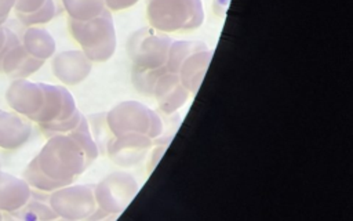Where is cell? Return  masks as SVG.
I'll return each instance as SVG.
<instances>
[{
  "instance_id": "23",
  "label": "cell",
  "mask_w": 353,
  "mask_h": 221,
  "mask_svg": "<svg viewBox=\"0 0 353 221\" xmlns=\"http://www.w3.org/2000/svg\"><path fill=\"white\" fill-rule=\"evenodd\" d=\"M139 0H105V8L112 11H123L135 6Z\"/></svg>"
},
{
  "instance_id": "21",
  "label": "cell",
  "mask_w": 353,
  "mask_h": 221,
  "mask_svg": "<svg viewBox=\"0 0 353 221\" xmlns=\"http://www.w3.org/2000/svg\"><path fill=\"white\" fill-rule=\"evenodd\" d=\"M47 0H14L15 14H33L46 6Z\"/></svg>"
},
{
  "instance_id": "24",
  "label": "cell",
  "mask_w": 353,
  "mask_h": 221,
  "mask_svg": "<svg viewBox=\"0 0 353 221\" xmlns=\"http://www.w3.org/2000/svg\"><path fill=\"white\" fill-rule=\"evenodd\" d=\"M14 10V0H0V26L4 25L10 12Z\"/></svg>"
},
{
  "instance_id": "1",
  "label": "cell",
  "mask_w": 353,
  "mask_h": 221,
  "mask_svg": "<svg viewBox=\"0 0 353 221\" xmlns=\"http://www.w3.org/2000/svg\"><path fill=\"white\" fill-rule=\"evenodd\" d=\"M99 156V146L83 115L79 124L65 134L50 135L40 152L29 162L23 180L32 189L50 193L73 184Z\"/></svg>"
},
{
  "instance_id": "18",
  "label": "cell",
  "mask_w": 353,
  "mask_h": 221,
  "mask_svg": "<svg viewBox=\"0 0 353 221\" xmlns=\"http://www.w3.org/2000/svg\"><path fill=\"white\" fill-rule=\"evenodd\" d=\"M12 218H18V220H23V221H30V220H54L58 218L57 214L54 213V210L51 209L50 203H48V193L46 195V198H39L36 196L34 191L32 189V196L30 199L17 211L8 214Z\"/></svg>"
},
{
  "instance_id": "10",
  "label": "cell",
  "mask_w": 353,
  "mask_h": 221,
  "mask_svg": "<svg viewBox=\"0 0 353 221\" xmlns=\"http://www.w3.org/2000/svg\"><path fill=\"white\" fill-rule=\"evenodd\" d=\"M6 101L14 112L32 120L44 102L43 84L28 79H14L6 91Z\"/></svg>"
},
{
  "instance_id": "16",
  "label": "cell",
  "mask_w": 353,
  "mask_h": 221,
  "mask_svg": "<svg viewBox=\"0 0 353 221\" xmlns=\"http://www.w3.org/2000/svg\"><path fill=\"white\" fill-rule=\"evenodd\" d=\"M32 196L30 185L19 177L0 170V213L11 214Z\"/></svg>"
},
{
  "instance_id": "20",
  "label": "cell",
  "mask_w": 353,
  "mask_h": 221,
  "mask_svg": "<svg viewBox=\"0 0 353 221\" xmlns=\"http://www.w3.org/2000/svg\"><path fill=\"white\" fill-rule=\"evenodd\" d=\"M63 11L61 0H47L46 6L33 14H17L19 22L25 26H37L52 21Z\"/></svg>"
},
{
  "instance_id": "25",
  "label": "cell",
  "mask_w": 353,
  "mask_h": 221,
  "mask_svg": "<svg viewBox=\"0 0 353 221\" xmlns=\"http://www.w3.org/2000/svg\"><path fill=\"white\" fill-rule=\"evenodd\" d=\"M0 220H1V214H0Z\"/></svg>"
},
{
  "instance_id": "22",
  "label": "cell",
  "mask_w": 353,
  "mask_h": 221,
  "mask_svg": "<svg viewBox=\"0 0 353 221\" xmlns=\"http://www.w3.org/2000/svg\"><path fill=\"white\" fill-rule=\"evenodd\" d=\"M17 36L15 32L10 30L6 26H0V62H1V58H3V54L4 51L7 50V47L10 46V43L12 41V39ZM1 73V70H0Z\"/></svg>"
},
{
  "instance_id": "4",
  "label": "cell",
  "mask_w": 353,
  "mask_h": 221,
  "mask_svg": "<svg viewBox=\"0 0 353 221\" xmlns=\"http://www.w3.org/2000/svg\"><path fill=\"white\" fill-rule=\"evenodd\" d=\"M68 28L91 62H106L114 55L117 37L109 10L105 8L99 15L87 21L69 18Z\"/></svg>"
},
{
  "instance_id": "17",
  "label": "cell",
  "mask_w": 353,
  "mask_h": 221,
  "mask_svg": "<svg viewBox=\"0 0 353 221\" xmlns=\"http://www.w3.org/2000/svg\"><path fill=\"white\" fill-rule=\"evenodd\" d=\"M21 44L29 55L46 62L57 50V44L51 33L39 26H28L21 37Z\"/></svg>"
},
{
  "instance_id": "5",
  "label": "cell",
  "mask_w": 353,
  "mask_h": 221,
  "mask_svg": "<svg viewBox=\"0 0 353 221\" xmlns=\"http://www.w3.org/2000/svg\"><path fill=\"white\" fill-rule=\"evenodd\" d=\"M212 58V50L199 40H172L168 51L167 72L179 77L182 84L193 97L205 76Z\"/></svg>"
},
{
  "instance_id": "2",
  "label": "cell",
  "mask_w": 353,
  "mask_h": 221,
  "mask_svg": "<svg viewBox=\"0 0 353 221\" xmlns=\"http://www.w3.org/2000/svg\"><path fill=\"white\" fill-rule=\"evenodd\" d=\"M172 39L152 26L135 30L127 41V54L131 62V79L135 88L152 95L157 77L167 70L168 51Z\"/></svg>"
},
{
  "instance_id": "26",
  "label": "cell",
  "mask_w": 353,
  "mask_h": 221,
  "mask_svg": "<svg viewBox=\"0 0 353 221\" xmlns=\"http://www.w3.org/2000/svg\"><path fill=\"white\" fill-rule=\"evenodd\" d=\"M0 167H1V162H0Z\"/></svg>"
},
{
  "instance_id": "6",
  "label": "cell",
  "mask_w": 353,
  "mask_h": 221,
  "mask_svg": "<svg viewBox=\"0 0 353 221\" xmlns=\"http://www.w3.org/2000/svg\"><path fill=\"white\" fill-rule=\"evenodd\" d=\"M41 84L44 90V102L32 122L37 123L41 133L47 137L69 133L79 124L83 116L77 109L73 95L63 86Z\"/></svg>"
},
{
  "instance_id": "8",
  "label": "cell",
  "mask_w": 353,
  "mask_h": 221,
  "mask_svg": "<svg viewBox=\"0 0 353 221\" xmlns=\"http://www.w3.org/2000/svg\"><path fill=\"white\" fill-rule=\"evenodd\" d=\"M48 203L58 218L98 220L95 184H69L48 193Z\"/></svg>"
},
{
  "instance_id": "7",
  "label": "cell",
  "mask_w": 353,
  "mask_h": 221,
  "mask_svg": "<svg viewBox=\"0 0 353 221\" xmlns=\"http://www.w3.org/2000/svg\"><path fill=\"white\" fill-rule=\"evenodd\" d=\"M146 18L149 25L164 33L189 32L204 22L201 0H148Z\"/></svg>"
},
{
  "instance_id": "13",
  "label": "cell",
  "mask_w": 353,
  "mask_h": 221,
  "mask_svg": "<svg viewBox=\"0 0 353 221\" xmlns=\"http://www.w3.org/2000/svg\"><path fill=\"white\" fill-rule=\"evenodd\" d=\"M154 145V141L148 137L125 135L110 137L105 142L108 156L121 166H132L141 162L145 153Z\"/></svg>"
},
{
  "instance_id": "3",
  "label": "cell",
  "mask_w": 353,
  "mask_h": 221,
  "mask_svg": "<svg viewBox=\"0 0 353 221\" xmlns=\"http://www.w3.org/2000/svg\"><path fill=\"white\" fill-rule=\"evenodd\" d=\"M105 123L110 137H148L156 144L165 135L163 116L139 101L119 102L105 113Z\"/></svg>"
},
{
  "instance_id": "15",
  "label": "cell",
  "mask_w": 353,
  "mask_h": 221,
  "mask_svg": "<svg viewBox=\"0 0 353 221\" xmlns=\"http://www.w3.org/2000/svg\"><path fill=\"white\" fill-rule=\"evenodd\" d=\"M32 120L10 110L0 109V148L15 151L23 146L32 137Z\"/></svg>"
},
{
  "instance_id": "14",
  "label": "cell",
  "mask_w": 353,
  "mask_h": 221,
  "mask_svg": "<svg viewBox=\"0 0 353 221\" xmlns=\"http://www.w3.org/2000/svg\"><path fill=\"white\" fill-rule=\"evenodd\" d=\"M43 65V61H39L26 52L17 35L3 54L0 70L12 79H26L37 72Z\"/></svg>"
},
{
  "instance_id": "12",
  "label": "cell",
  "mask_w": 353,
  "mask_h": 221,
  "mask_svg": "<svg viewBox=\"0 0 353 221\" xmlns=\"http://www.w3.org/2000/svg\"><path fill=\"white\" fill-rule=\"evenodd\" d=\"M152 97H154L160 112L164 116H171L179 110L192 95L176 75L165 70L157 77Z\"/></svg>"
},
{
  "instance_id": "19",
  "label": "cell",
  "mask_w": 353,
  "mask_h": 221,
  "mask_svg": "<svg viewBox=\"0 0 353 221\" xmlns=\"http://www.w3.org/2000/svg\"><path fill=\"white\" fill-rule=\"evenodd\" d=\"M63 11L70 19L87 21L105 10V0H61Z\"/></svg>"
},
{
  "instance_id": "9",
  "label": "cell",
  "mask_w": 353,
  "mask_h": 221,
  "mask_svg": "<svg viewBox=\"0 0 353 221\" xmlns=\"http://www.w3.org/2000/svg\"><path fill=\"white\" fill-rule=\"evenodd\" d=\"M139 191L137 180L125 173L116 171L95 184V200L98 217H116L123 213Z\"/></svg>"
},
{
  "instance_id": "11",
  "label": "cell",
  "mask_w": 353,
  "mask_h": 221,
  "mask_svg": "<svg viewBox=\"0 0 353 221\" xmlns=\"http://www.w3.org/2000/svg\"><path fill=\"white\" fill-rule=\"evenodd\" d=\"M92 69V62L81 50H66L51 57L52 75L66 86L84 81Z\"/></svg>"
}]
</instances>
